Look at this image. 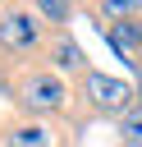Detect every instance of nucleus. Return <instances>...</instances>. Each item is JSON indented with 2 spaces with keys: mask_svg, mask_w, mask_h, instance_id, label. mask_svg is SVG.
Masks as SVG:
<instances>
[{
  "mask_svg": "<svg viewBox=\"0 0 142 147\" xmlns=\"http://www.w3.org/2000/svg\"><path fill=\"white\" fill-rule=\"evenodd\" d=\"M119 138H124V147H142V101L119 119Z\"/></svg>",
  "mask_w": 142,
  "mask_h": 147,
  "instance_id": "6e6552de",
  "label": "nucleus"
},
{
  "mask_svg": "<svg viewBox=\"0 0 142 147\" xmlns=\"http://www.w3.org/2000/svg\"><path fill=\"white\" fill-rule=\"evenodd\" d=\"M0 147H60V138H55V129H50L46 119H32V115H23V119L5 124V133H0Z\"/></svg>",
  "mask_w": 142,
  "mask_h": 147,
  "instance_id": "20e7f679",
  "label": "nucleus"
},
{
  "mask_svg": "<svg viewBox=\"0 0 142 147\" xmlns=\"http://www.w3.org/2000/svg\"><path fill=\"white\" fill-rule=\"evenodd\" d=\"M133 5H137V14H142V0H133Z\"/></svg>",
  "mask_w": 142,
  "mask_h": 147,
  "instance_id": "1a4fd4ad",
  "label": "nucleus"
},
{
  "mask_svg": "<svg viewBox=\"0 0 142 147\" xmlns=\"http://www.w3.org/2000/svg\"><path fill=\"white\" fill-rule=\"evenodd\" d=\"M46 41H50L46 18H41L32 5L9 0V5L0 9V51H5V55H46Z\"/></svg>",
  "mask_w": 142,
  "mask_h": 147,
  "instance_id": "f03ea898",
  "label": "nucleus"
},
{
  "mask_svg": "<svg viewBox=\"0 0 142 147\" xmlns=\"http://www.w3.org/2000/svg\"><path fill=\"white\" fill-rule=\"evenodd\" d=\"M46 55H50V69H55V74H64V69H69V74H78V78L87 74L82 46H78L69 32H50V41H46Z\"/></svg>",
  "mask_w": 142,
  "mask_h": 147,
  "instance_id": "39448f33",
  "label": "nucleus"
},
{
  "mask_svg": "<svg viewBox=\"0 0 142 147\" xmlns=\"http://www.w3.org/2000/svg\"><path fill=\"white\" fill-rule=\"evenodd\" d=\"M14 101L23 115L32 119H46V115H60L69 106V78L55 74L50 64H27L18 78H14Z\"/></svg>",
  "mask_w": 142,
  "mask_h": 147,
  "instance_id": "f257e3e1",
  "label": "nucleus"
},
{
  "mask_svg": "<svg viewBox=\"0 0 142 147\" xmlns=\"http://www.w3.org/2000/svg\"><path fill=\"white\" fill-rule=\"evenodd\" d=\"M87 5H92V14H96L101 28H119V23L137 18V5L133 0H87Z\"/></svg>",
  "mask_w": 142,
  "mask_h": 147,
  "instance_id": "423d86ee",
  "label": "nucleus"
},
{
  "mask_svg": "<svg viewBox=\"0 0 142 147\" xmlns=\"http://www.w3.org/2000/svg\"><path fill=\"white\" fill-rule=\"evenodd\" d=\"M82 96L96 115H128L137 106V87L128 78H115V74H101V69H87L82 74Z\"/></svg>",
  "mask_w": 142,
  "mask_h": 147,
  "instance_id": "7ed1b4c3",
  "label": "nucleus"
},
{
  "mask_svg": "<svg viewBox=\"0 0 142 147\" xmlns=\"http://www.w3.org/2000/svg\"><path fill=\"white\" fill-rule=\"evenodd\" d=\"M32 9L46 18L50 32H64V23H69V14H73V0H32Z\"/></svg>",
  "mask_w": 142,
  "mask_h": 147,
  "instance_id": "0eeeda50",
  "label": "nucleus"
}]
</instances>
